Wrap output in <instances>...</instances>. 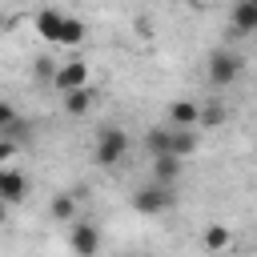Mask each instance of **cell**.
<instances>
[{"mask_svg":"<svg viewBox=\"0 0 257 257\" xmlns=\"http://www.w3.org/2000/svg\"><path fill=\"white\" fill-rule=\"evenodd\" d=\"M124 153H128V133H124V128H116V124L100 128V137H96V149H92L96 165H100V169H116V165L124 161Z\"/></svg>","mask_w":257,"mask_h":257,"instance_id":"6da1fadb","label":"cell"},{"mask_svg":"<svg viewBox=\"0 0 257 257\" xmlns=\"http://www.w3.org/2000/svg\"><path fill=\"white\" fill-rule=\"evenodd\" d=\"M173 201H177V197H173V185H165V181H157V177L133 193V209L145 213V217H157V213L173 209Z\"/></svg>","mask_w":257,"mask_h":257,"instance_id":"7a4b0ae2","label":"cell"},{"mask_svg":"<svg viewBox=\"0 0 257 257\" xmlns=\"http://www.w3.org/2000/svg\"><path fill=\"white\" fill-rule=\"evenodd\" d=\"M237 76H241V56H237V52H225V48H217V52L209 56V84L225 88V84H233Z\"/></svg>","mask_w":257,"mask_h":257,"instance_id":"3957f363","label":"cell"},{"mask_svg":"<svg viewBox=\"0 0 257 257\" xmlns=\"http://www.w3.org/2000/svg\"><path fill=\"white\" fill-rule=\"evenodd\" d=\"M52 84H56L60 92L88 84V64H84V60H64V64H56V76H52Z\"/></svg>","mask_w":257,"mask_h":257,"instance_id":"277c9868","label":"cell"},{"mask_svg":"<svg viewBox=\"0 0 257 257\" xmlns=\"http://www.w3.org/2000/svg\"><path fill=\"white\" fill-rule=\"evenodd\" d=\"M64 16H68V12H60V8H40V12H36V32H40L48 44H60V36H64Z\"/></svg>","mask_w":257,"mask_h":257,"instance_id":"5b68a950","label":"cell"},{"mask_svg":"<svg viewBox=\"0 0 257 257\" xmlns=\"http://www.w3.org/2000/svg\"><path fill=\"white\" fill-rule=\"evenodd\" d=\"M68 245H72V253L88 257V253H96V249H100V229L80 221V225H72V233H68Z\"/></svg>","mask_w":257,"mask_h":257,"instance_id":"8992f818","label":"cell"},{"mask_svg":"<svg viewBox=\"0 0 257 257\" xmlns=\"http://www.w3.org/2000/svg\"><path fill=\"white\" fill-rule=\"evenodd\" d=\"M229 24H233V32L253 36V32H257V0H237V4H233Z\"/></svg>","mask_w":257,"mask_h":257,"instance_id":"52a82bcc","label":"cell"},{"mask_svg":"<svg viewBox=\"0 0 257 257\" xmlns=\"http://www.w3.org/2000/svg\"><path fill=\"white\" fill-rule=\"evenodd\" d=\"M60 100H64V112H68V116H84V112L96 104V92H92V84H80V88H68Z\"/></svg>","mask_w":257,"mask_h":257,"instance_id":"ba28073f","label":"cell"},{"mask_svg":"<svg viewBox=\"0 0 257 257\" xmlns=\"http://www.w3.org/2000/svg\"><path fill=\"white\" fill-rule=\"evenodd\" d=\"M24 189H28L24 173H16V169H0V201L16 205V201H24Z\"/></svg>","mask_w":257,"mask_h":257,"instance_id":"9c48e42d","label":"cell"},{"mask_svg":"<svg viewBox=\"0 0 257 257\" xmlns=\"http://www.w3.org/2000/svg\"><path fill=\"white\" fill-rule=\"evenodd\" d=\"M169 124L197 128V124H201V104H197V100H173V104H169Z\"/></svg>","mask_w":257,"mask_h":257,"instance_id":"30bf717a","label":"cell"},{"mask_svg":"<svg viewBox=\"0 0 257 257\" xmlns=\"http://www.w3.org/2000/svg\"><path fill=\"white\" fill-rule=\"evenodd\" d=\"M153 177L165 181V185H173V181L181 177V157H177V153H161V157H153Z\"/></svg>","mask_w":257,"mask_h":257,"instance_id":"8fae6325","label":"cell"},{"mask_svg":"<svg viewBox=\"0 0 257 257\" xmlns=\"http://www.w3.org/2000/svg\"><path fill=\"white\" fill-rule=\"evenodd\" d=\"M197 128H185V124H173V153L185 161V157H193L197 153Z\"/></svg>","mask_w":257,"mask_h":257,"instance_id":"7c38bea8","label":"cell"},{"mask_svg":"<svg viewBox=\"0 0 257 257\" xmlns=\"http://www.w3.org/2000/svg\"><path fill=\"white\" fill-rule=\"evenodd\" d=\"M145 145H149V153L153 157H161V153H173V124L169 128H149V137H145Z\"/></svg>","mask_w":257,"mask_h":257,"instance_id":"4fadbf2b","label":"cell"},{"mask_svg":"<svg viewBox=\"0 0 257 257\" xmlns=\"http://www.w3.org/2000/svg\"><path fill=\"white\" fill-rule=\"evenodd\" d=\"M48 213H52L56 221H64V225H68V221L76 217V193H56V197H52V205H48Z\"/></svg>","mask_w":257,"mask_h":257,"instance_id":"5bb4252c","label":"cell"},{"mask_svg":"<svg viewBox=\"0 0 257 257\" xmlns=\"http://www.w3.org/2000/svg\"><path fill=\"white\" fill-rule=\"evenodd\" d=\"M84 32H88V28H84L80 16H64V36H60V44H80Z\"/></svg>","mask_w":257,"mask_h":257,"instance_id":"9a60e30c","label":"cell"},{"mask_svg":"<svg viewBox=\"0 0 257 257\" xmlns=\"http://www.w3.org/2000/svg\"><path fill=\"white\" fill-rule=\"evenodd\" d=\"M229 245H233V237H229L225 225H209L205 229V249H229Z\"/></svg>","mask_w":257,"mask_h":257,"instance_id":"2e32d148","label":"cell"},{"mask_svg":"<svg viewBox=\"0 0 257 257\" xmlns=\"http://www.w3.org/2000/svg\"><path fill=\"white\" fill-rule=\"evenodd\" d=\"M225 120V108L221 104H209V108H201V124L197 128H213V124H221Z\"/></svg>","mask_w":257,"mask_h":257,"instance_id":"e0dca14e","label":"cell"},{"mask_svg":"<svg viewBox=\"0 0 257 257\" xmlns=\"http://www.w3.org/2000/svg\"><path fill=\"white\" fill-rule=\"evenodd\" d=\"M0 133H16V108L8 100H0Z\"/></svg>","mask_w":257,"mask_h":257,"instance_id":"ac0fdd59","label":"cell"},{"mask_svg":"<svg viewBox=\"0 0 257 257\" xmlns=\"http://www.w3.org/2000/svg\"><path fill=\"white\" fill-rule=\"evenodd\" d=\"M36 76H44V80H52V76H56V60H48V56H40V60H36Z\"/></svg>","mask_w":257,"mask_h":257,"instance_id":"d6986e66","label":"cell"},{"mask_svg":"<svg viewBox=\"0 0 257 257\" xmlns=\"http://www.w3.org/2000/svg\"><path fill=\"white\" fill-rule=\"evenodd\" d=\"M16 153V141H8V133H0V161H8Z\"/></svg>","mask_w":257,"mask_h":257,"instance_id":"ffe728a7","label":"cell"},{"mask_svg":"<svg viewBox=\"0 0 257 257\" xmlns=\"http://www.w3.org/2000/svg\"><path fill=\"white\" fill-rule=\"evenodd\" d=\"M8 221V201H0V225Z\"/></svg>","mask_w":257,"mask_h":257,"instance_id":"44dd1931","label":"cell"}]
</instances>
